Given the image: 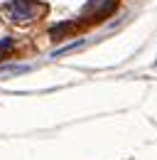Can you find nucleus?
<instances>
[{
    "label": "nucleus",
    "instance_id": "nucleus-1",
    "mask_svg": "<svg viewBox=\"0 0 157 160\" xmlns=\"http://www.w3.org/2000/svg\"><path fill=\"white\" fill-rule=\"evenodd\" d=\"M42 10H44V5L37 2V0H12L5 8V15H7V20L22 25V22H30L35 18H39Z\"/></svg>",
    "mask_w": 157,
    "mask_h": 160
}]
</instances>
